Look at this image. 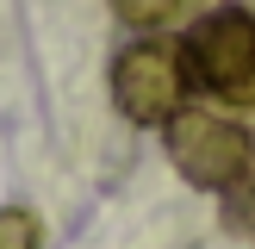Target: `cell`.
Masks as SVG:
<instances>
[{
	"label": "cell",
	"mask_w": 255,
	"mask_h": 249,
	"mask_svg": "<svg viewBox=\"0 0 255 249\" xmlns=\"http://www.w3.org/2000/svg\"><path fill=\"white\" fill-rule=\"evenodd\" d=\"M181 44V69L187 87L224 106H255V12L249 6H212L187 25Z\"/></svg>",
	"instance_id": "cell-1"
},
{
	"label": "cell",
	"mask_w": 255,
	"mask_h": 249,
	"mask_svg": "<svg viewBox=\"0 0 255 249\" xmlns=\"http://www.w3.org/2000/svg\"><path fill=\"white\" fill-rule=\"evenodd\" d=\"M162 137H168V162L193 187H206V193H224V187H237L255 168V137L237 119H224V112L181 106L162 124Z\"/></svg>",
	"instance_id": "cell-2"
},
{
	"label": "cell",
	"mask_w": 255,
	"mask_h": 249,
	"mask_svg": "<svg viewBox=\"0 0 255 249\" xmlns=\"http://www.w3.org/2000/svg\"><path fill=\"white\" fill-rule=\"evenodd\" d=\"M187 69L174 37H131L112 56V106L131 124H168L187 106Z\"/></svg>",
	"instance_id": "cell-3"
},
{
	"label": "cell",
	"mask_w": 255,
	"mask_h": 249,
	"mask_svg": "<svg viewBox=\"0 0 255 249\" xmlns=\"http://www.w3.org/2000/svg\"><path fill=\"white\" fill-rule=\"evenodd\" d=\"M224 231L243 237V243H255V168L237 187H224Z\"/></svg>",
	"instance_id": "cell-4"
},
{
	"label": "cell",
	"mask_w": 255,
	"mask_h": 249,
	"mask_svg": "<svg viewBox=\"0 0 255 249\" xmlns=\"http://www.w3.org/2000/svg\"><path fill=\"white\" fill-rule=\"evenodd\" d=\"M181 6L187 0H112V12H119L131 31H156V25H168Z\"/></svg>",
	"instance_id": "cell-5"
},
{
	"label": "cell",
	"mask_w": 255,
	"mask_h": 249,
	"mask_svg": "<svg viewBox=\"0 0 255 249\" xmlns=\"http://www.w3.org/2000/svg\"><path fill=\"white\" fill-rule=\"evenodd\" d=\"M0 249H44V224L25 206H0Z\"/></svg>",
	"instance_id": "cell-6"
}]
</instances>
